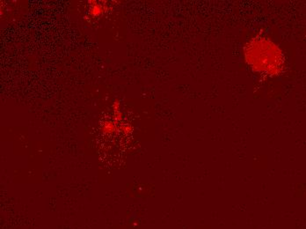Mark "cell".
Returning <instances> with one entry per match:
<instances>
[{"label":"cell","mask_w":306,"mask_h":229,"mask_svg":"<svg viewBox=\"0 0 306 229\" xmlns=\"http://www.w3.org/2000/svg\"><path fill=\"white\" fill-rule=\"evenodd\" d=\"M114 119H115V121H120L121 119V110H120V109H117V110H114Z\"/></svg>","instance_id":"3957f363"},{"label":"cell","mask_w":306,"mask_h":229,"mask_svg":"<svg viewBox=\"0 0 306 229\" xmlns=\"http://www.w3.org/2000/svg\"><path fill=\"white\" fill-rule=\"evenodd\" d=\"M116 130V126L113 122H105L102 125V131L105 133H112Z\"/></svg>","instance_id":"7a4b0ae2"},{"label":"cell","mask_w":306,"mask_h":229,"mask_svg":"<svg viewBox=\"0 0 306 229\" xmlns=\"http://www.w3.org/2000/svg\"><path fill=\"white\" fill-rule=\"evenodd\" d=\"M122 130H123L124 132H129V131H130V130H131V127H130L129 125L124 124L123 126H122Z\"/></svg>","instance_id":"277c9868"},{"label":"cell","mask_w":306,"mask_h":229,"mask_svg":"<svg viewBox=\"0 0 306 229\" xmlns=\"http://www.w3.org/2000/svg\"><path fill=\"white\" fill-rule=\"evenodd\" d=\"M93 3L91 5V7H90V11H89V13L93 17H98V16H100L103 12H104L105 9V5H101V4H99L97 2H94L93 1Z\"/></svg>","instance_id":"6da1fadb"}]
</instances>
